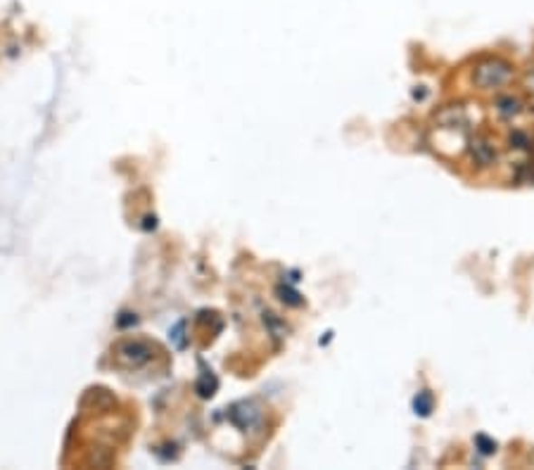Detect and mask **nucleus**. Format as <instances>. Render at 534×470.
Here are the masks:
<instances>
[{"label": "nucleus", "instance_id": "obj_1", "mask_svg": "<svg viewBox=\"0 0 534 470\" xmlns=\"http://www.w3.org/2000/svg\"><path fill=\"white\" fill-rule=\"evenodd\" d=\"M516 64L510 60L501 55H490L472 64L471 82L482 93H499L516 82Z\"/></svg>", "mask_w": 534, "mask_h": 470}, {"label": "nucleus", "instance_id": "obj_2", "mask_svg": "<svg viewBox=\"0 0 534 470\" xmlns=\"http://www.w3.org/2000/svg\"><path fill=\"white\" fill-rule=\"evenodd\" d=\"M465 155L471 159V164L475 169L487 171L494 169L501 159V150H499L497 140L491 139L490 133H471L468 140H465Z\"/></svg>", "mask_w": 534, "mask_h": 470}, {"label": "nucleus", "instance_id": "obj_3", "mask_svg": "<svg viewBox=\"0 0 534 470\" xmlns=\"http://www.w3.org/2000/svg\"><path fill=\"white\" fill-rule=\"evenodd\" d=\"M433 124L437 131L468 133V129H471V117H468L463 105H446L433 114Z\"/></svg>", "mask_w": 534, "mask_h": 470}, {"label": "nucleus", "instance_id": "obj_4", "mask_svg": "<svg viewBox=\"0 0 534 470\" xmlns=\"http://www.w3.org/2000/svg\"><path fill=\"white\" fill-rule=\"evenodd\" d=\"M491 107H494V114H497L499 120L513 124V121H518L522 114H525V110H528V102L522 101L518 93H510V91H499L497 98H494V102H491Z\"/></svg>", "mask_w": 534, "mask_h": 470}, {"label": "nucleus", "instance_id": "obj_5", "mask_svg": "<svg viewBox=\"0 0 534 470\" xmlns=\"http://www.w3.org/2000/svg\"><path fill=\"white\" fill-rule=\"evenodd\" d=\"M506 148L510 152H520V155H534V131L525 126H513L506 136Z\"/></svg>", "mask_w": 534, "mask_h": 470}, {"label": "nucleus", "instance_id": "obj_6", "mask_svg": "<svg viewBox=\"0 0 534 470\" xmlns=\"http://www.w3.org/2000/svg\"><path fill=\"white\" fill-rule=\"evenodd\" d=\"M233 420L238 423L240 427H252L257 426L259 418H262V414H259V408L254 407V404H247V401H243V404H238V407H233Z\"/></svg>", "mask_w": 534, "mask_h": 470}, {"label": "nucleus", "instance_id": "obj_7", "mask_svg": "<svg viewBox=\"0 0 534 470\" xmlns=\"http://www.w3.org/2000/svg\"><path fill=\"white\" fill-rule=\"evenodd\" d=\"M121 351H124L121 357L129 359L133 366L145 364V361L150 359V347L145 345V342H126V345L121 347Z\"/></svg>", "mask_w": 534, "mask_h": 470}, {"label": "nucleus", "instance_id": "obj_8", "mask_svg": "<svg viewBox=\"0 0 534 470\" xmlns=\"http://www.w3.org/2000/svg\"><path fill=\"white\" fill-rule=\"evenodd\" d=\"M433 411H434L433 392H430V389H421V392L414 397V414L421 416V418H427Z\"/></svg>", "mask_w": 534, "mask_h": 470}, {"label": "nucleus", "instance_id": "obj_9", "mask_svg": "<svg viewBox=\"0 0 534 470\" xmlns=\"http://www.w3.org/2000/svg\"><path fill=\"white\" fill-rule=\"evenodd\" d=\"M276 295L278 300L283 302V304H288V307H302L304 304V297L297 293L295 288H290V285H278L276 288Z\"/></svg>", "mask_w": 534, "mask_h": 470}, {"label": "nucleus", "instance_id": "obj_10", "mask_svg": "<svg viewBox=\"0 0 534 470\" xmlns=\"http://www.w3.org/2000/svg\"><path fill=\"white\" fill-rule=\"evenodd\" d=\"M475 449H478L482 456H494L499 449V445L491 437H487V435H478V437H475Z\"/></svg>", "mask_w": 534, "mask_h": 470}, {"label": "nucleus", "instance_id": "obj_11", "mask_svg": "<svg viewBox=\"0 0 534 470\" xmlns=\"http://www.w3.org/2000/svg\"><path fill=\"white\" fill-rule=\"evenodd\" d=\"M520 83H522V91H525V95H528L529 105H534V67L525 70Z\"/></svg>", "mask_w": 534, "mask_h": 470}, {"label": "nucleus", "instance_id": "obj_12", "mask_svg": "<svg viewBox=\"0 0 534 470\" xmlns=\"http://www.w3.org/2000/svg\"><path fill=\"white\" fill-rule=\"evenodd\" d=\"M264 321H266V323H271V331H273V335H276V338H283V335H285V323L281 319H278L276 313L266 312Z\"/></svg>", "mask_w": 534, "mask_h": 470}]
</instances>
